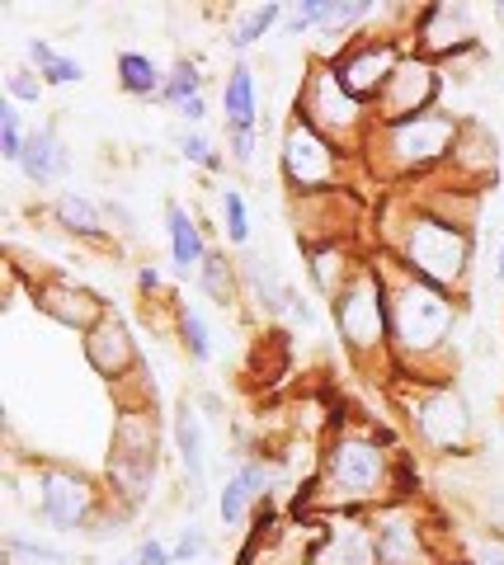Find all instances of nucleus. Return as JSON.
<instances>
[{"label": "nucleus", "instance_id": "1", "mask_svg": "<svg viewBox=\"0 0 504 565\" xmlns=\"http://www.w3.org/2000/svg\"><path fill=\"white\" fill-rule=\"evenodd\" d=\"M396 500H420V481H410V452L387 424L344 415L321 438L317 471L298 494L302 519H363Z\"/></svg>", "mask_w": 504, "mask_h": 565}, {"label": "nucleus", "instance_id": "2", "mask_svg": "<svg viewBox=\"0 0 504 565\" xmlns=\"http://www.w3.org/2000/svg\"><path fill=\"white\" fill-rule=\"evenodd\" d=\"M377 264H382V278H387V307H392V382L396 377L448 382L458 367L462 297L401 269L382 250H377Z\"/></svg>", "mask_w": 504, "mask_h": 565}, {"label": "nucleus", "instance_id": "3", "mask_svg": "<svg viewBox=\"0 0 504 565\" xmlns=\"http://www.w3.org/2000/svg\"><path fill=\"white\" fill-rule=\"evenodd\" d=\"M377 250L392 255L401 269L467 297L476 269V226L433 212L410 189H396L377 207Z\"/></svg>", "mask_w": 504, "mask_h": 565}, {"label": "nucleus", "instance_id": "4", "mask_svg": "<svg viewBox=\"0 0 504 565\" xmlns=\"http://www.w3.org/2000/svg\"><path fill=\"white\" fill-rule=\"evenodd\" d=\"M458 132H462V118L448 114V109H429V114L406 118V122H377L368 132V147H363L358 166L387 193L415 189L425 180H439L448 170Z\"/></svg>", "mask_w": 504, "mask_h": 565}, {"label": "nucleus", "instance_id": "5", "mask_svg": "<svg viewBox=\"0 0 504 565\" xmlns=\"http://www.w3.org/2000/svg\"><path fill=\"white\" fill-rule=\"evenodd\" d=\"M396 415L406 424V438L425 457H472L481 448V424L476 411L467 401L462 386L448 377V382H415V377H396L387 382Z\"/></svg>", "mask_w": 504, "mask_h": 565}, {"label": "nucleus", "instance_id": "6", "mask_svg": "<svg viewBox=\"0 0 504 565\" xmlns=\"http://www.w3.org/2000/svg\"><path fill=\"white\" fill-rule=\"evenodd\" d=\"M104 490L118 514H142L161 490V419L156 396H118L109 462H104Z\"/></svg>", "mask_w": 504, "mask_h": 565}, {"label": "nucleus", "instance_id": "7", "mask_svg": "<svg viewBox=\"0 0 504 565\" xmlns=\"http://www.w3.org/2000/svg\"><path fill=\"white\" fill-rule=\"evenodd\" d=\"M335 340L358 373H382L392 382V307H387V278H382L377 250L363 255L350 282L325 302Z\"/></svg>", "mask_w": 504, "mask_h": 565}, {"label": "nucleus", "instance_id": "8", "mask_svg": "<svg viewBox=\"0 0 504 565\" xmlns=\"http://www.w3.org/2000/svg\"><path fill=\"white\" fill-rule=\"evenodd\" d=\"M292 118L311 122L321 137H330L340 151H350V156H363V147H368V132L377 128L373 109L344 90L340 76H335V66L321 62V57H307L298 99H292Z\"/></svg>", "mask_w": 504, "mask_h": 565}, {"label": "nucleus", "instance_id": "9", "mask_svg": "<svg viewBox=\"0 0 504 565\" xmlns=\"http://www.w3.org/2000/svg\"><path fill=\"white\" fill-rule=\"evenodd\" d=\"M29 509L52 533L76 537V533H95L99 519L114 509V500L90 471L66 467V462H33Z\"/></svg>", "mask_w": 504, "mask_h": 565}, {"label": "nucleus", "instance_id": "10", "mask_svg": "<svg viewBox=\"0 0 504 565\" xmlns=\"http://www.w3.org/2000/svg\"><path fill=\"white\" fill-rule=\"evenodd\" d=\"M278 174H283L292 199H321V193L354 189V174H363V166H358V156L340 151L311 122L288 118L283 137H278Z\"/></svg>", "mask_w": 504, "mask_h": 565}, {"label": "nucleus", "instance_id": "11", "mask_svg": "<svg viewBox=\"0 0 504 565\" xmlns=\"http://www.w3.org/2000/svg\"><path fill=\"white\" fill-rule=\"evenodd\" d=\"M368 519L377 565H443V527L420 500H396Z\"/></svg>", "mask_w": 504, "mask_h": 565}, {"label": "nucleus", "instance_id": "12", "mask_svg": "<svg viewBox=\"0 0 504 565\" xmlns=\"http://www.w3.org/2000/svg\"><path fill=\"white\" fill-rule=\"evenodd\" d=\"M406 52H410V39L368 29V33H358L354 43H344L335 57H330V66H335V76H340L344 90L373 109L377 95L387 90V81L396 76V66L406 62Z\"/></svg>", "mask_w": 504, "mask_h": 565}, {"label": "nucleus", "instance_id": "13", "mask_svg": "<svg viewBox=\"0 0 504 565\" xmlns=\"http://www.w3.org/2000/svg\"><path fill=\"white\" fill-rule=\"evenodd\" d=\"M410 47L429 62H462L481 52V33H476V10L462 6V0H433V6H420L410 29Z\"/></svg>", "mask_w": 504, "mask_h": 565}, {"label": "nucleus", "instance_id": "14", "mask_svg": "<svg viewBox=\"0 0 504 565\" xmlns=\"http://www.w3.org/2000/svg\"><path fill=\"white\" fill-rule=\"evenodd\" d=\"M278 486V452H240V462L232 467V476L217 486V523L222 533H240L250 519L265 514L269 494Z\"/></svg>", "mask_w": 504, "mask_h": 565}, {"label": "nucleus", "instance_id": "15", "mask_svg": "<svg viewBox=\"0 0 504 565\" xmlns=\"http://www.w3.org/2000/svg\"><path fill=\"white\" fill-rule=\"evenodd\" d=\"M443 85H448V66L420 57V52H406V62L396 66V76L387 81V90L377 95L373 118L377 122H406L420 118L429 109H443Z\"/></svg>", "mask_w": 504, "mask_h": 565}, {"label": "nucleus", "instance_id": "16", "mask_svg": "<svg viewBox=\"0 0 504 565\" xmlns=\"http://www.w3.org/2000/svg\"><path fill=\"white\" fill-rule=\"evenodd\" d=\"M81 353H85V363H90V373L104 377L109 386H118V392L137 386V382H142V373H147L142 344H137L128 316L114 311V307H109V316H104L95 330L81 334Z\"/></svg>", "mask_w": 504, "mask_h": 565}, {"label": "nucleus", "instance_id": "17", "mask_svg": "<svg viewBox=\"0 0 504 565\" xmlns=\"http://www.w3.org/2000/svg\"><path fill=\"white\" fill-rule=\"evenodd\" d=\"M29 297L47 321H57L62 330H76V334L95 330L104 316H109V302H104L95 288H85V282H76L72 274H57V269L29 278Z\"/></svg>", "mask_w": 504, "mask_h": 565}, {"label": "nucleus", "instance_id": "18", "mask_svg": "<svg viewBox=\"0 0 504 565\" xmlns=\"http://www.w3.org/2000/svg\"><path fill=\"white\" fill-rule=\"evenodd\" d=\"M448 180L476 193H495L500 189V137L485 128L481 118H462L453 161H448Z\"/></svg>", "mask_w": 504, "mask_h": 565}, {"label": "nucleus", "instance_id": "19", "mask_svg": "<svg viewBox=\"0 0 504 565\" xmlns=\"http://www.w3.org/2000/svg\"><path fill=\"white\" fill-rule=\"evenodd\" d=\"M207 419L199 415L194 396H180L175 401V415H170V444H175V462L184 476V490L189 500H203L207 494Z\"/></svg>", "mask_w": 504, "mask_h": 565}, {"label": "nucleus", "instance_id": "20", "mask_svg": "<svg viewBox=\"0 0 504 565\" xmlns=\"http://www.w3.org/2000/svg\"><path fill=\"white\" fill-rule=\"evenodd\" d=\"M47 217L62 236H72L81 245H109L114 241V226L104 217V199H90L81 189H57L47 199Z\"/></svg>", "mask_w": 504, "mask_h": 565}, {"label": "nucleus", "instance_id": "21", "mask_svg": "<svg viewBox=\"0 0 504 565\" xmlns=\"http://www.w3.org/2000/svg\"><path fill=\"white\" fill-rule=\"evenodd\" d=\"M207 250H213V241H207V226L189 212L184 203L170 199L165 203V255H170V269H175V278H189L194 282Z\"/></svg>", "mask_w": 504, "mask_h": 565}, {"label": "nucleus", "instance_id": "22", "mask_svg": "<svg viewBox=\"0 0 504 565\" xmlns=\"http://www.w3.org/2000/svg\"><path fill=\"white\" fill-rule=\"evenodd\" d=\"M72 147H66V137L57 122H39V128L29 132V147H24V161L14 166L24 174L33 189H52L62 180H72Z\"/></svg>", "mask_w": 504, "mask_h": 565}, {"label": "nucleus", "instance_id": "23", "mask_svg": "<svg viewBox=\"0 0 504 565\" xmlns=\"http://www.w3.org/2000/svg\"><path fill=\"white\" fill-rule=\"evenodd\" d=\"M373 250V245H368ZM354 241H321V245H307L302 250V269H307V288L321 297V302H330L344 282H350V274L363 264V255Z\"/></svg>", "mask_w": 504, "mask_h": 565}, {"label": "nucleus", "instance_id": "24", "mask_svg": "<svg viewBox=\"0 0 504 565\" xmlns=\"http://www.w3.org/2000/svg\"><path fill=\"white\" fill-rule=\"evenodd\" d=\"M311 565H377L373 519H325V533L311 552Z\"/></svg>", "mask_w": 504, "mask_h": 565}, {"label": "nucleus", "instance_id": "25", "mask_svg": "<svg viewBox=\"0 0 504 565\" xmlns=\"http://www.w3.org/2000/svg\"><path fill=\"white\" fill-rule=\"evenodd\" d=\"M240 259V288H246V302L255 311V321H283V297L292 282L278 274V264L259 250L236 255Z\"/></svg>", "mask_w": 504, "mask_h": 565}, {"label": "nucleus", "instance_id": "26", "mask_svg": "<svg viewBox=\"0 0 504 565\" xmlns=\"http://www.w3.org/2000/svg\"><path fill=\"white\" fill-rule=\"evenodd\" d=\"M222 128L227 132H259V109H265V99H259V76L250 62H232L227 76H222Z\"/></svg>", "mask_w": 504, "mask_h": 565}, {"label": "nucleus", "instance_id": "27", "mask_svg": "<svg viewBox=\"0 0 504 565\" xmlns=\"http://www.w3.org/2000/svg\"><path fill=\"white\" fill-rule=\"evenodd\" d=\"M194 288L217 311H240V302H246V288H240V259L227 255V245H213L207 259H203V269H199V278H194Z\"/></svg>", "mask_w": 504, "mask_h": 565}, {"label": "nucleus", "instance_id": "28", "mask_svg": "<svg viewBox=\"0 0 504 565\" xmlns=\"http://www.w3.org/2000/svg\"><path fill=\"white\" fill-rule=\"evenodd\" d=\"M283 14H288V0H265V6H246L232 14L227 24V47L236 52V62H246V52H255L265 39H274L283 29Z\"/></svg>", "mask_w": 504, "mask_h": 565}, {"label": "nucleus", "instance_id": "29", "mask_svg": "<svg viewBox=\"0 0 504 565\" xmlns=\"http://www.w3.org/2000/svg\"><path fill=\"white\" fill-rule=\"evenodd\" d=\"M170 326H175V340L184 349V359L189 363H199L207 367L217 359V340H213V321L203 316L199 302H189V297H180L175 307H170Z\"/></svg>", "mask_w": 504, "mask_h": 565}, {"label": "nucleus", "instance_id": "30", "mask_svg": "<svg viewBox=\"0 0 504 565\" xmlns=\"http://www.w3.org/2000/svg\"><path fill=\"white\" fill-rule=\"evenodd\" d=\"M114 85L124 90L128 99H161V90H165V66L151 57V52H137V47H128V52H118L114 57Z\"/></svg>", "mask_w": 504, "mask_h": 565}, {"label": "nucleus", "instance_id": "31", "mask_svg": "<svg viewBox=\"0 0 504 565\" xmlns=\"http://www.w3.org/2000/svg\"><path fill=\"white\" fill-rule=\"evenodd\" d=\"M217 217H222V245L236 255L250 250V236H255V222H250V203L236 184H222L217 189Z\"/></svg>", "mask_w": 504, "mask_h": 565}, {"label": "nucleus", "instance_id": "32", "mask_svg": "<svg viewBox=\"0 0 504 565\" xmlns=\"http://www.w3.org/2000/svg\"><path fill=\"white\" fill-rule=\"evenodd\" d=\"M207 95V71L199 57H175L165 66V90H161V109H180V104Z\"/></svg>", "mask_w": 504, "mask_h": 565}, {"label": "nucleus", "instance_id": "33", "mask_svg": "<svg viewBox=\"0 0 504 565\" xmlns=\"http://www.w3.org/2000/svg\"><path fill=\"white\" fill-rule=\"evenodd\" d=\"M175 151H180V161L184 166H199L207 174H222L232 161H227V147H217L213 137H207L203 128H180L175 132Z\"/></svg>", "mask_w": 504, "mask_h": 565}, {"label": "nucleus", "instance_id": "34", "mask_svg": "<svg viewBox=\"0 0 504 565\" xmlns=\"http://www.w3.org/2000/svg\"><path fill=\"white\" fill-rule=\"evenodd\" d=\"M29 122H24V109L14 99H0V156H6L10 166L24 161V147H29Z\"/></svg>", "mask_w": 504, "mask_h": 565}, {"label": "nucleus", "instance_id": "35", "mask_svg": "<svg viewBox=\"0 0 504 565\" xmlns=\"http://www.w3.org/2000/svg\"><path fill=\"white\" fill-rule=\"evenodd\" d=\"M462 552H467V565H504V527L472 523V533H467Z\"/></svg>", "mask_w": 504, "mask_h": 565}, {"label": "nucleus", "instance_id": "36", "mask_svg": "<svg viewBox=\"0 0 504 565\" xmlns=\"http://www.w3.org/2000/svg\"><path fill=\"white\" fill-rule=\"evenodd\" d=\"M321 14H325V0H288V14H283V29L278 39H317L321 29Z\"/></svg>", "mask_w": 504, "mask_h": 565}, {"label": "nucleus", "instance_id": "37", "mask_svg": "<svg viewBox=\"0 0 504 565\" xmlns=\"http://www.w3.org/2000/svg\"><path fill=\"white\" fill-rule=\"evenodd\" d=\"M43 95H47V85L29 62L6 66V99H14L20 109H33V104H43Z\"/></svg>", "mask_w": 504, "mask_h": 565}, {"label": "nucleus", "instance_id": "38", "mask_svg": "<svg viewBox=\"0 0 504 565\" xmlns=\"http://www.w3.org/2000/svg\"><path fill=\"white\" fill-rule=\"evenodd\" d=\"M283 321L292 326V330H317L321 326V297L311 292V288H298V282H292L288 288V297H283Z\"/></svg>", "mask_w": 504, "mask_h": 565}, {"label": "nucleus", "instance_id": "39", "mask_svg": "<svg viewBox=\"0 0 504 565\" xmlns=\"http://www.w3.org/2000/svg\"><path fill=\"white\" fill-rule=\"evenodd\" d=\"M6 552L14 561H24V565H72V556H66L62 546L39 542V537H24V533H10L6 537Z\"/></svg>", "mask_w": 504, "mask_h": 565}, {"label": "nucleus", "instance_id": "40", "mask_svg": "<svg viewBox=\"0 0 504 565\" xmlns=\"http://www.w3.org/2000/svg\"><path fill=\"white\" fill-rule=\"evenodd\" d=\"M170 552H175V565H203L213 556V537L203 533V523L189 519L175 537H170Z\"/></svg>", "mask_w": 504, "mask_h": 565}, {"label": "nucleus", "instance_id": "41", "mask_svg": "<svg viewBox=\"0 0 504 565\" xmlns=\"http://www.w3.org/2000/svg\"><path fill=\"white\" fill-rule=\"evenodd\" d=\"M39 76H43L47 90H66V85H81V81H85V62H81V57H66V52H57V57H52V62L39 71Z\"/></svg>", "mask_w": 504, "mask_h": 565}, {"label": "nucleus", "instance_id": "42", "mask_svg": "<svg viewBox=\"0 0 504 565\" xmlns=\"http://www.w3.org/2000/svg\"><path fill=\"white\" fill-rule=\"evenodd\" d=\"M132 288H137V297L151 307V302H161L165 297V269L156 259H147V264H137V274H132Z\"/></svg>", "mask_w": 504, "mask_h": 565}, {"label": "nucleus", "instance_id": "43", "mask_svg": "<svg viewBox=\"0 0 504 565\" xmlns=\"http://www.w3.org/2000/svg\"><path fill=\"white\" fill-rule=\"evenodd\" d=\"M132 561H137V565H175V552H170L165 537L142 533V537L132 542Z\"/></svg>", "mask_w": 504, "mask_h": 565}, {"label": "nucleus", "instance_id": "44", "mask_svg": "<svg viewBox=\"0 0 504 565\" xmlns=\"http://www.w3.org/2000/svg\"><path fill=\"white\" fill-rule=\"evenodd\" d=\"M227 161L240 166V170H250L255 166V151H259V132H227Z\"/></svg>", "mask_w": 504, "mask_h": 565}, {"label": "nucleus", "instance_id": "45", "mask_svg": "<svg viewBox=\"0 0 504 565\" xmlns=\"http://www.w3.org/2000/svg\"><path fill=\"white\" fill-rule=\"evenodd\" d=\"M104 217H109V226L118 236H137V212L124 199H104Z\"/></svg>", "mask_w": 504, "mask_h": 565}, {"label": "nucleus", "instance_id": "46", "mask_svg": "<svg viewBox=\"0 0 504 565\" xmlns=\"http://www.w3.org/2000/svg\"><path fill=\"white\" fill-rule=\"evenodd\" d=\"M194 405H199V415L207 419V429H227V401H222L217 392H199Z\"/></svg>", "mask_w": 504, "mask_h": 565}, {"label": "nucleus", "instance_id": "47", "mask_svg": "<svg viewBox=\"0 0 504 565\" xmlns=\"http://www.w3.org/2000/svg\"><path fill=\"white\" fill-rule=\"evenodd\" d=\"M175 118H180V128H203V122H207V95H199V99L180 104Z\"/></svg>", "mask_w": 504, "mask_h": 565}, {"label": "nucleus", "instance_id": "48", "mask_svg": "<svg viewBox=\"0 0 504 565\" xmlns=\"http://www.w3.org/2000/svg\"><path fill=\"white\" fill-rule=\"evenodd\" d=\"M24 57H29L33 71H43L52 57H57V47H52V39H29V43H24Z\"/></svg>", "mask_w": 504, "mask_h": 565}, {"label": "nucleus", "instance_id": "49", "mask_svg": "<svg viewBox=\"0 0 504 565\" xmlns=\"http://www.w3.org/2000/svg\"><path fill=\"white\" fill-rule=\"evenodd\" d=\"M491 278L504 282V241H500V250H495V264H491Z\"/></svg>", "mask_w": 504, "mask_h": 565}, {"label": "nucleus", "instance_id": "50", "mask_svg": "<svg viewBox=\"0 0 504 565\" xmlns=\"http://www.w3.org/2000/svg\"><path fill=\"white\" fill-rule=\"evenodd\" d=\"M109 565H137V561H132V556H128V561H109Z\"/></svg>", "mask_w": 504, "mask_h": 565}]
</instances>
